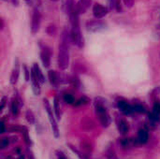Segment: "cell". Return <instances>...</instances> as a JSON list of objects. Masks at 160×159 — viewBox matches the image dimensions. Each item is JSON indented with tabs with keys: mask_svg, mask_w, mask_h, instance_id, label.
<instances>
[{
	"mask_svg": "<svg viewBox=\"0 0 160 159\" xmlns=\"http://www.w3.org/2000/svg\"><path fill=\"white\" fill-rule=\"evenodd\" d=\"M133 110L137 112H145V108L142 104H135L133 106Z\"/></svg>",
	"mask_w": 160,
	"mask_h": 159,
	"instance_id": "cell-22",
	"label": "cell"
},
{
	"mask_svg": "<svg viewBox=\"0 0 160 159\" xmlns=\"http://www.w3.org/2000/svg\"><path fill=\"white\" fill-rule=\"evenodd\" d=\"M153 112H155L156 113L160 114V101H156L154 103V106H153Z\"/></svg>",
	"mask_w": 160,
	"mask_h": 159,
	"instance_id": "cell-27",
	"label": "cell"
},
{
	"mask_svg": "<svg viewBox=\"0 0 160 159\" xmlns=\"http://www.w3.org/2000/svg\"><path fill=\"white\" fill-rule=\"evenodd\" d=\"M92 0H80L77 4H76V7L77 10L79 12V14H83L87 11V9L89 8L90 5H91Z\"/></svg>",
	"mask_w": 160,
	"mask_h": 159,
	"instance_id": "cell-9",
	"label": "cell"
},
{
	"mask_svg": "<svg viewBox=\"0 0 160 159\" xmlns=\"http://www.w3.org/2000/svg\"><path fill=\"white\" fill-rule=\"evenodd\" d=\"M82 148H83V150H85L86 152H90V150H91V145H90V143H88V142H82Z\"/></svg>",
	"mask_w": 160,
	"mask_h": 159,
	"instance_id": "cell-29",
	"label": "cell"
},
{
	"mask_svg": "<svg viewBox=\"0 0 160 159\" xmlns=\"http://www.w3.org/2000/svg\"><path fill=\"white\" fill-rule=\"evenodd\" d=\"M63 97H64V100H65L66 103H68V104H75V98L73 97V96L71 94L65 93Z\"/></svg>",
	"mask_w": 160,
	"mask_h": 159,
	"instance_id": "cell-19",
	"label": "cell"
},
{
	"mask_svg": "<svg viewBox=\"0 0 160 159\" xmlns=\"http://www.w3.org/2000/svg\"><path fill=\"white\" fill-rule=\"evenodd\" d=\"M110 7H111V9H113L117 12L122 11V5H121L120 0H111L110 1Z\"/></svg>",
	"mask_w": 160,
	"mask_h": 159,
	"instance_id": "cell-17",
	"label": "cell"
},
{
	"mask_svg": "<svg viewBox=\"0 0 160 159\" xmlns=\"http://www.w3.org/2000/svg\"><path fill=\"white\" fill-rule=\"evenodd\" d=\"M87 30L91 31V32H99L101 30H104L106 28V23L99 21V20H96V21H92L89 22L86 25Z\"/></svg>",
	"mask_w": 160,
	"mask_h": 159,
	"instance_id": "cell-5",
	"label": "cell"
},
{
	"mask_svg": "<svg viewBox=\"0 0 160 159\" xmlns=\"http://www.w3.org/2000/svg\"><path fill=\"white\" fill-rule=\"evenodd\" d=\"M25 1H26V3H27V4H29V5L32 3V0H25Z\"/></svg>",
	"mask_w": 160,
	"mask_h": 159,
	"instance_id": "cell-37",
	"label": "cell"
},
{
	"mask_svg": "<svg viewBox=\"0 0 160 159\" xmlns=\"http://www.w3.org/2000/svg\"><path fill=\"white\" fill-rule=\"evenodd\" d=\"M53 107H54V111H55V115L58 119H60V108H59V101H58V98L55 97H54V103H53Z\"/></svg>",
	"mask_w": 160,
	"mask_h": 159,
	"instance_id": "cell-20",
	"label": "cell"
},
{
	"mask_svg": "<svg viewBox=\"0 0 160 159\" xmlns=\"http://www.w3.org/2000/svg\"><path fill=\"white\" fill-rule=\"evenodd\" d=\"M117 106H118L119 110L124 114H130L134 111L133 110V106H131L130 104H128L126 100H119L117 102Z\"/></svg>",
	"mask_w": 160,
	"mask_h": 159,
	"instance_id": "cell-8",
	"label": "cell"
},
{
	"mask_svg": "<svg viewBox=\"0 0 160 159\" xmlns=\"http://www.w3.org/2000/svg\"><path fill=\"white\" fill-rule=\"evenodd\" d=\"M4 132H5V124L2 121L1 122V133H4Z\"/></svg>",
	"mask_w": 160,
	"mask_h": 159,
	"instance_id": "cell-34",
	"label": "cell"
},
{
	"mask_svg": "<svg viewBox=\"0 0 160 159\" xmlns=\"http://www.w3.org/2000/svg\"><path fill=\"white\" fill-rule=\"evenodd\" d=\"M19 66L18 64H16V67L13 68L12 72H11V75H10V83L15 85L18 82V79H19Z\"/></svg>",
	"mask_w": 160,
	"mask_h": 159,
	"instance_id": "cell-14",
	"label": "cell"
},
{
	"mask_svg": "<svg viewBox=\"0 0 160 159\" xmlns=\"http://www.w3.org/2000/svg\"><path fill=\"white\" fill-rule=\"evenodd\" d=\"M52 1H58V0H52Z\"/></svg>",
	"mask_w": 160,
	"mask_h": 159,
	"instance_id": "cell-39",
	"label": "cell"
},
{
	"mask_svg": "<svg viewBox=\"0 0 160 159\" xmlns=\"http://www.w3.org/2000/svg\"><path fill=\"white\" fill-rule=\"evenodd\" d=\"M33 68H34V70H35V73H36V75H37V77H38V81H39V82H40V83H44L45 78H44V75H43V73H42L40 67H38V64H34Z\"/></svg>",
	"mask_w": 160,
	"mask_h": 159,
	"instance_id": "cell-16",
	"label": "cell"
},
{
	"mask_svg": "<svg viewBox=\"0 0 160 159\" xmlns=\"http://www.w3.org/2000/svg\"><path fill=\"white\" fill-rule=\"evenodd\" d=\"M149 140V134L148 131L144 128H141L138 131V137H137V141L139 143L141 144H145Z\"/></svg>",
	"mask_w": 160,
	"mask_h": 159,
	"instance_id": "cell-11",
	"label": "cell"
},
{
	"mask_svg": "<svg viewBox=\"0 0 160 159\" xmlns=\"http://www.w3.org/2000/svg\"><path fill=\"white\" fill-rule=\"evenodd\" d=\"M96 115L102 127H108L110 123V117L108 112L101 102H96Z\"/></svg>",
	"mask_w": 160,
	"mask_h": 159,
	"instance_id": "cell-2",
	"label": "cell"
},
{
	"mask_svg": "<svg viewBox=\"0 0 160 159\" xmlns=\"http://www.w3.org/2000/svg\"><path fill=\"white\" fill-rule=\"evenodd\" d=\"M137 142L138 141H135L132 138H124V139H121L120 144L123 149H130V148L135 147Z\"/></svg>",
	"mask_w": 160,
	"mask_h": 159,
	"instance_id": "cell-12",
	"label": "cell"
},
{
	"mask_svg": "<svg viewBox=\"0 0 160 159\" xmlns=\"http://www.w3.org/2000/svg\"><path fill=\"white\" fill-rule=\"evenodd\" d=\"M25 117H26L27 122H28L30 125H34V124H35V122H36V118H35V115H34V113H33V112H32V111H30V110L26 111Z\"/></svg>",
	"mask_w": 160,
	"mask_h": 159,
	"instance_id": "cell-18",
	"label": "cell"
},
{
	"mask_svg": "<svg viewBox=\"0 0 160 159\" xmlns=\"http://www.w3.org/2000/svg\"><path fill=\"white\" fill-rule=\"evenodd\" d=\"M40 21H41V16L40 13L38 9L34 10L33 16H32V22H31V31L33 34H36L40 26Z\"/></svg>",
	"mask_w": 160,
	"mask_h": 159,
	"instance_id": "cell-4",
	"label": "cell"
},
{
	"mask_svg": "<svg viewBox=\"0 0 160 159\" xmlns=\"http://www.w3.org/2000/svg\"><path fill=\"white\" fill-rule=\"evenodd\" d=\"M6 101H7V97H2V99H1V107H0L1 111H3V109H4V107H5V105H6Z\"/></svg>",
	"mask_w": 160,
	"mask_h": 159,
	"instance_id": "cell-33",
	"label": "cell"
},
{
	"mask_svg": "<svg viewBox=\"0 0 160 159\" xmlns=\"http://www.w3.org/2000/svg\"><path fill=\"white\" fill-rule=\"evenodd\" d=\"M12 1H13L14 5H18V0H12Z\"/></svg>",
	"mask_w": 160,
	"mask_h": 159,
	"instance_id": "cell-36",
	"label": "cell"
},
{
	"mask_svg": "<svg viewBox=\"0 0 160 159\" xmlns=\"http://www.w3.org/2000/svg\"><path fill=\"white\" fill-rule=\"evenodd\" d=\"M9 142H10L9 138H8V137L2 138L1 139V142H0V148L1 149H4V148L8 147V145L9 144Z\"/></svg>",
	"mask_w": 160,
	"mask_h": 159,
	"instance_id": "cell-21",
	"label": "cell"
},
{
	"mask_svg": "<svg viewBox=\"0 0 160 159\" xmlns=\"http://www.w3.org/2000/svg\"><path fill=\"white\" fill-rule=\"evenodd\" d=\"M47 33L50 35V36H53L55 33H56V28H55V26L53 25V24H51V25H49L48 27H47Z\"/></svg>",
	"mask_w": 160,
	"mask_h": 159,
	"instance_id": "cell-25",
	"label": "cell"
},
{
	"mask_svg": "<svg viewBox=\"0 0 160 159\" xmlns=\"http://www.w3.org/2000/svg\"><path fill=\"white\" fill-rule=\"evenodd\" d=\"M4 28V21H3V19H1V29H3Z\"/></svg>",
	"mask_w": 160,
	"mask_h": 159,
	"instance_id": "cell-35",
	"label": "cell"
},
{
	"mask_svg": "<svg viewBox=\"0 0 160 159\" xmlns=\"http://www.w3.org/2000/svg\"><path fill=\"white\" fill-rule=\"evenodd\" d=\"M26 154H27V158L28 159H36L35 158V157H34L33 152H32L30 149H27V150H26Z\"/></svg>",
	"mask_w": 160,
	"mask_h": 159,
	"instance_id": "cell-32",
	"label": "cell"
},
{
	"mask_svg": "<svg viewBox=\"0 0 160 159\" xmlns=\"http://www.w3.org/2000/svg\"><path fill=\"white\" fill-rule=\"evenodd\" d=\"M71 41L70 33L68 30H64L61 35V40L59 44L58 52V66L60 69L65 70L69 65V45Z\"/></svg>",
	"mask_w": 160,
	"mask_h": 159,
	"instance_id": "cell-1",
	"label": "cell"
},
{
	"mask_svg": "<svg viewBox=\"0 0 160 159\" xmlns=\"http://www.w3.org/2000/svg\"><path fill=\"white\" fill-rule=\"evenodd\" d=\"M22 134H23V139H24V142L26 144L30 145L31 144V141H30V138H29V135H28V131H27V128L25 127V129L22 131Z\"/></svg>",
	"mask_w": 160,
	"mask_h": 159,
	"instance_id": "cell-24",
	"label": "cell"
},
{
	"mask_svg": "<svg viewBox=\"0 0 160 159\" xmlns=\"http://www.w3.org/2000/svg\"><path fill=\"white\" fill-rule=\"evenodd\" d=\"M43 104H44V108H45V110H46V112H47V113L49 115V120H50V123H51V127H52L53 135H54L55 138H58L59 137V129H58V126H57V123L55 121V118L53 116L51 104H50L49 100L46 99V98L43 99Z\"/></svg>",
	"mask_w": 160,
	"mask_h": 159,
	"instance_id": "cell-3",
	"label": "cell"
},
{
	"mask_svg": "<svg viewBox=\"0 0 160 159\" xmlns=\"http://www.w3.org/2000/svg\"><path fill=\"white\" fill-rule=\"evenodd\" d=\"M117 127H118L119 132H120L122 135L127 134L128 131V129H129L128 123L127 120L124 119V118H119V119L117 120Z\"/></svg>",
	"mask_w": 160,
	"mask_h": 159,
	"instance_id": "cell-10",
	"label": "cell"
},
{
	"mask_svg": "<svg viewBox=\"0 0 160 159\" xmlns=\"http://www.w3.org/2000/svg\"><path fill=\"white\" fill-rule=\"evenodd\" d=\"M20 102L19 100L17 99V97L13 98L12 101H11V105H10V108H11V112L14 116H17L18 113H19V108H20Z\"/></svg>",
	"mask_w": 160,
	"mask_h": 159,
	"instance_id": "cell-15",
	"label": "cell"
},
{
	"mask_svg": "<svg viewBox=\"0 0 160 159\" xmlns=\"http://www.w3.org/2000/svg\"><path fill=\"white\" fill-rule=\"evenodd\" d=\"M48 77H49L51 84L53 85V86H57L58 83L60 82V79H59L57 73L55 71H53V70H50L48 72Z\"/></svg>",
	"mask_w": 160,
	"mask_h": 159,
	"instance_id": "cell-13",
	"label": "cell"
},
{
	"mask_svg": "<svg viewBox=\"0 0 160 159\" xmlns=\"http://www.w3.org/2000/svg\"><path fill=\"white\" fill-rule=\"evenodd\" d=\"M56 157H57V159H67L66 156L61 151H56Z\"/></svg>",
	"mask_w": 160,
	"mask_h": 159,
	"instance_id": "cell-31",
	"label": "cell"
},
{
	"mask_svg": "<svg viewBox=\"0 0 160 159\" xmlns=\"http://www.w3.org/2000/svg\"><path fill=\"white\" fill-rule=\"evenodd\" d=\"M18 159H24V157H22V155H21V156H20V157H18Z\"/></svg>",
	"mask_w": 160,
	"mask_h": 159,
	"instance_id": "cell-38",
	"label": "cell"
},
{
	"mask_svg": "<svg viewBox=\"0 0 160 159\" xmlns=\"http://www.w3.org/2000/svg\"><path fill=\"white\" fill-rule=\"evenodd\" d=\"M40 58L45 67H49L51 65V51L48 48H43L40 52Z\"/></svg>",
	"mask_w": 160,
	"mask_h": 159,
	"instance_id": "cell-7",
	"label": "cell"
},
{
	"mask_svg": "<svg viewBox=\"0 0 160 159\" xmlns=\"http://www.w3.org/2000/svg\"><path fill=\"white\" fill-rule=\"evenodd\" d=\"M93 13L97 19H101L108 13V8L100 4H95L93 7Z\"/></svg>",
	"mask_w": 160,
	"mask_h": 159,
	"instance_id": "cell-6",
	"label": "cell"
},
{
	"mask_svg": "<svg viewBox=\"0 0 160 159\" xmlns=\"http://www.w3.org/2000/svg\"><path fill=\"white\" fill-rule=\"evenodd\" d=\"M127 7H131L134 5V0H123Z\"/></svg>",
	"mask_w": 160,
	"mask_h": 159,
	"instance_id": "cell-30",
	"label": "cell"
},
{
	"mask_svg": "<svg viewBox=\"0 0 160 159\" xmlns=\"http://www.w3.org/2000/svg\"><path fill=\"white\" fill-rule=\"evenodd\" d=\"M23 70H24V77H25V81L28 82L31 79V72H29V70L27 69L26 66H23Z\"/></svg>",
	"mask_w": 160,
	"mask_h": 159,
	"instance_id": "cell-28",
	"label": "cell"
},
{
	"mask_svg": "<svg viewBox=\"0 0 160 159\" xmlns=\"http://www.w3.org/2000/svg\"><path fill=\"white\" fill-rule=\"evenodd\" d=\"M69 148H70V149H71V150H72V151H73L75 154H77V156L80 157V159H88L87 158V157H86V155H83V154H82V153H81V152H79L77 149H75V148H74L72 145H69Z\"/></svg>",
	"mask_w": 160,
	"mask_h": 159,
	"instance_id": "cell-23",
	"label": "cell"
},
{
	"mask_svg": "<svg viewBox=\"0 0 160 159\" xmlns=\"http://www.w3.org/2000/svg\"><path fill=\"white\" fill-rule=\"evenodd\" d=\"M88 102H89V99L86 97H82L80 99H78L75 104L76 105H84V104H87Z\"/></svg>",
	"mask_w": 160,
	"mask_h": 159,
	"instance_id": "cell-26",
	"label": "cell"
}]
</instances>
